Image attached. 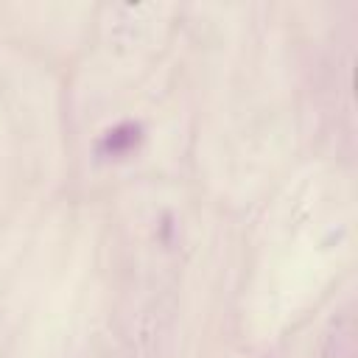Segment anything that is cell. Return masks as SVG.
<instances>
[{
  "mask_svg": "<svg viewBox=\"0 0 358 358\" xmlns=\"http://www.w3.org/2000/svg\"><path fill=\"white\" fill-rule=\"evenodd\" d=\"M143 137V129L137 123H120L115 129H109L101 140V151L103 154H112V157H120V154H129Z\"/></svg>",
  "mask_w": 358,
  "mask_h": 358,
  "instance_id": "obj_1",
  "label": "cell"
}]
</instances>
